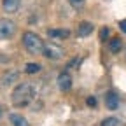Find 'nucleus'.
<instances>
[{
    "mask_svg": "<svg viewBox=\"0 0 126 126\" xmlns=\"http://www.w3.org/2000/svg\"><path fill=\"white\" fill-rule=\"evenodd\" d=\"M19 4H21V0H2V9L5 12L12 14L19 9Z\"/></svg>",
    "mask_w": 126,
    "mask_h": 126,
    "instance_id": "9d476101",
    "label": "nucleus"
},
{
    "mask_svg": "<svg viewBox=\"0 0 126 126\" xmlns=\"http://www.w3.org/2000/svg\"><path fill=\"white\" fill-rule=\"evenodd\" d=\"M47 60H60L61 56H63V49L60 46H56V44H47L46 47H44V53H42Z\"/></svg>",
    "mask_w": 126,
    "mask_h": 126,
    "instance_id": "20e7f679",
    "label": "nucleus"
},
{
    "mask_svg": "<svg viewBox=\"0 0 126 126\" xmlns=\"http://www.w3.org/2000/svg\"><path fill=\"white\" fill-rule=\"evenodd\" d=\"M16 23L12 21V19H0V39L2 40H9V39H12L14 37V33H16Z\"/></svg>",
    "mask_w": 126,
    "mask_h": 126,
    "instance_id": "7ed1b4c3",
    "label": "nucleus"
},
{
    "mask_svg": "<svg viewBox=\"0 0 126 126\" xmlns=\"http://www.w3.org/2000/svg\"><path fill=\"white\" fill-rule=\"evenodd\" d=\"M119 28H121L123 33H126V19H123V21L119 23Z\"/></svg>",
    "mask_w": 126,
    "mask_h": 126,
    "instance_id": "a211bd4d",
    "label": "nucleus"
},
{
    "mask_svg": "<svg viewBox=\"0 0 126 126\" xmlns=\"http://www.w3.org/2000/svg\"><path fill=\"white\" fill-rule=\"evenodd\" d=\"M47 35L51 39H67V37H70V30H67V28H49L47 30Z\"/></svg>",
    "mask_w": 126,
    "mask_h": 126,
    "instance_id": "6e6552de",
    "label": "nucleus"
},
{
    "mask_svg": "<svg viewBox=\"0 0 126 126\" xmlns=\"http://www.w3.org/2000/svg\"><path fill=\"white\" fill-rule=\"evenodd\" d=\"M9 121H11V124H12V126H30L28 119H26L25 116L18 114V112H12V114H9Z\"/></svg>",
    "mask_w": 126,
    "mask_h": 126,
    "instance_id": "1a4fd4ad",
    "label": "nucleus"
},
{
    "mask_svg": "<svg viewBox=\"0 0 126 126\" xmlns=\"http://www.w3.org/2000/svg\"><path fill=\"white\" fill-rule=\"evenodd\" d=\"M119 124H121V121L117 117H107V119L102 121L100 126H119Z\"/></svg>",
    "mask_w": 126,
    "mask_h": 126,
    "instance_id": "4468645a",
    "label": "nucleus"
},
{
    "mask_svg": "<svg viewBox=\"0 0 126 126\" xmlns=\"http://www.w3.org/2000/svg\"><path fill=\"white\" fill-rule=\"evenodd\" d=\"M0 117H2V107H0Z\"/></svg>",
    "mask_w": 126,
    "mask_h": 126,
    "instance_id": "6ab92c4d",
    "label": "nucleus"
},
{
    "mask_svg": "<svg viewBox=\"0 0 126 126\" xmlns=\"http://www.w3.org/2000/svg\"><path fill=\"white\" fill-rule=\"evenodd\" d=\"M33 98H35V88L28 82L18 84L12 89V94H11V102L14 107H26Z\"/></svg>",
    "mask_w": 126,
    "mask_h": 126,
    "instance_id": "f257e3e1",
    "label": "nucleus"
},
{
    "mask_svg": "<svg viewBox=\"0 0 126 126\" xmlns=\"http://www.w3.org/2000/svg\"><path fill=\"white\" fill-rule=\"evenodd\" d=\"M16 79H18V72H16V70H12L11 74H5V75H4V81H2V86H9V84H12Z\"/></svg>",
    "mask_w": 126,
    "mask_h": 126,
    "instance_id": "ddd939ff",
    "label": "nucleus"
},
{
    "mask_svg": "<svg viewBox=\"0 0 126 126\" xmlns=\"http://www.w3.org/2000/svg\"><path fill=\"white\" fill-rule=\"evenodd\" d=\"M40 63H35V61H32V63H26V67H25V72L26 74H37V72H40Z\"/></svg>",
    "mask_w": 126,
    "mask_h": 126,
    "instance_id": "f8f14e48",
    "label": "nucleus"
},
{
    "mask_svg": "<svg viewBox=\"0 0 126 126\" xmlns=\"http://www.w3.org/2000/svg\"><path fill=\"white\" fill-rule=\"evenodd\" d=\"M121 49H123V40H121L119 37L110 39V40H109V51L112 53V54H117Z\"/></svg>",
    "mask_w": 126,
    "mask_h": 126,
    "instance_id": "9b49d317",
    "label": "nucleus"
},
{
    "mask_svg": "<svg viewBox=\"0 0 126 126\" xmlns=\"http://www.w3.org/2000/svg\"><path fill=\"white\" fill-rule=\"evenodd\" d=\"M56 82H58L60 91H63V93H67V91L72 89V77H70L68 72H61L58 75V79H56Z\"/></svg>",
    "mask_w": 126,
    "mask_h": 126,
    "instance_id": "39448f33",
    "label": "nucleus"
},
{
    "mask_svg": "<svg viewBox=\"0 0 126 126\" xmlns=\"http://www.w3.org/2000/svg\"><path fill=\"white\" fill-rule=\"evenodd\" d=\"M23 46L30 54H40L44 53V47H46L44 40L33 32H25L23 33Z\"/></svg>",
    "mask_w": 126,
    "mask_h": 126,
    "instance_id": "f03ea898",
    "label": "nucleus"
},
{
    "mask_svg": "<svg viewBox=\"0 0 126 126\" xmlns=\"http://www.w3.org/2000/svg\"><path fill=\"white\" fill-rule=\"evenodd\" d=\"M107 35H109V28H105V26H103V28L100 30V39H102V40H105V39H107Z\"/></svg>",
    "mask_w": 126,
    "mask_h": 126,
    "instance_id": "f3484780",
    "label": "nucleus"
},
{
    "mask_svg": "<svg viewBox=\"0 0 126 126\" xmlns=\"http://www.w3.org/2000/svg\"><path fill=\"white\" fill-rule=\"evenodd\" d=\"M121 105V100H119V94L114 93V91H107L105 94V107L109 110H117Z\"/></svg>",
    "mask_w": 126,
    "mask_h": 126,
    "instance_id": "423d86ee",
    "label": "nucleus"
},
{
    "mask_svg": "<svg viewBox=\"0 0 126 126\" xmlns=\"http://www.w3.org/2000/svg\"><path fill=\"white\" fill-rule=\"evenodd\" d=\"M68 4H70V7H72V9L81 11V9L86 5V0H68Z\"/></svg>",
    "mask_w": 126,
    "mask_h": 126,
    "instance_id": "2eb2a0df",
    "label": "nucleus"
},
{
    "mask_svg": "<svg viewBox=\"0 0 126 126\" xmlns=\"http://www.w3.org/2000/svg\"><path fill=\"white\" fill-rule=\"evenodd\" d=\"M93 28H94V25L91 21H81L79 26H77V35L84 39V37H88V35L93 33Z\"/></svg>",
    "mask_w": 126,
    "mask_h": 126,
    "instance_id": "0eeeda50",
    "label": "nucleus"
},
{
    "mask_svg": "<svg viewBox=\"0 0 126 126\" xmlns=\"http://www.w3.org/2000/svg\"><path fill=\"white\" fill-rule=\"evenodd\" d=\"M86 103H88V107H96V98L94 96H88V100H86Z\"/></svg>",
    "mask_w": 126,
    "mask_h": 126,
    "instance_id": "dca6fc26",
    "label": "nucleus"
}]
</instances>
